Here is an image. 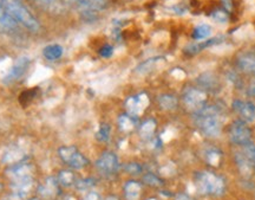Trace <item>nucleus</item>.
I'll return each instance as SVG.
<instances>
[{"label":"nucleus","mask_w":255,"mask_h":200,"mask_svg":"<svg viewBox=\"0 0 255 200\" xmlns=\"http://www.w3.org/2000/svg\"><path fill=\"white\" fill-rule=\"evenodd\" d=\"M196 189L203 195L221 196L225 192V183L221 178L215 174L203 172L197 178Z\"/></svg>","instance_id":"3"},{"label":"nucleus","mask_w":255,"mask_h":200,"mask_svg":"<svg viewBox=\"0 0 255 200\" xmlns=\"http://www.w3.org/2000/svg\"><path fill=\"white\" fill-rule=\"evenodd\" d=\"M119 125L123 132H130L135 126V123H133L132 117L130 115H122L119 119Z\"/></svg>","instance_id":"28"},{"label":"nucleus","mask_w":255,"mask_h":200,"mask_svg":"<svg viewBox=\"0 0 255 200\" xmlns=\"http://www.w3.org/2000/svg\"><path fill=\"white\" fill-rule=\"evenodd\" d=\"M158 103L164 110H173L177 107V98L173 95H161L158 97Z\"/></svg>","instance_id":"21"},{"label":"nucleus","mask_w":255,"mask_h":200,"mask_svg":"<svg viewBox=\"0 0 255 200\" xmlns=\"http://www.w3.org/2000/svg\"><path fill=\"white\" fill-rule=\"evenodd\" d=\"M68 165L72 168H75V170H82V168H84L88 165V159L79 153V152H77V153L73 155V158L70 160Z\"/></svg>","instance_id":"25"},{"label":"nucleus","mask_w":255,"mask_h":200,"mask_svg":"<svg viewBox=\"0 0 255 200\" xmlns=\"http://www.w3.org/2000/svg\"><path fill=\"white\" fill-rule=\"evenodd\" d=\"M105 200H119V199H117L116 197H108V198Z\"/></svg>","instance_id":"41"},{"label":"nucleus","mask_w":255,"mask_h":200,"mask_svg":"<svg viewBox=\"0 0 255 200\" xmlns=\"http://www.w3.org/2000/svg\"><path fill=\"white\" fill-rule=\"evenodd\" d=\"M30 64L31 61L28 57H20V58H18L4 77V83H13V82L20 79L26 74Z\"/></svg>","instance_id":"5"},{"label":"nucleus","mask_w":255,"mask_h":200,"mask_svg":"<svg viewBox=\"0 0 255 200\" xmlns=\"http://www.w3.org/2000/svg\"><path fill=\"white\" fill-rule=\"evenodd\" d=\"M77 148L73 146H66V147H60L58 151V154L64 163L69 164L70 160L73 158V155L77 153Z\"/></svg>","instance_id":"24"},{"label":"nucleus","mask_w":255,"mask_h":200,"mask_svg":"<svg viewBox=\"0 0 255 200\" xmlns=\"http://www.w3.org/2000/svg\"><path fill=\"white\" fill-rule=\"evenodd\" d=\"M6 173L12 182H15V180L32 177V167L30 165H17V166L9 167Z\"/></svg>","instance_id":"12"},{"label":"nucleus","mask_w":255,"mask_h":200,"mask_svg":"<svg viewBox=\"0 0 255 200\" xmlns=\"http://www.w3.org/2000/svg\"><path fill=\"white\" fill-rule=\"evenodd\" d=\"M210 33H212V27L207 24H201L194 28L193 38L197 40H202L206 39L207 37H209Z\"/></svg>","instance_id":"22"},{"label":"nucleus","mask_w":255,"mask_h":200,"mask_svg":"<svg viewBox=\"0 0 255 200\" xmlns=\"http://www.w3.org/2000/svg\"><path fill=\"white\" fill-rule=\"evenodd\" d=\"M4 200H24V197L17 195V193H12L11 196H7Z\"/></svg>","instance_id":"38"},{"label":"nucleus","mask_w":255,"mask_h":200,"mask_svg":"<svg viewBox=\"0 0 255 200\" xmlns=\"http://www.w3.org/2000/svg\"><path fill=\"white\" fill-rule=\"evenodd\" d=\"M162 61H163V58H162V57H154V58L148 59V61L143 62L138 66H137L136 72L138 75H146V74H149V72L154 71V70L157 68V65Z\"/></svg>","instance_id":"17"},{"label":"nucleus","mask_w":255,"mask_h":200,"mask_svg":"<svg viewBox=\"0 0 255 200\" xmlns=\"http://www.w3.org/2000/svg\"><path fill=\"white\" fill-rule=\"evenodd\" d=\"M229 138L235 145H250L252 140V132L250 127L247 126V122H245L244 120H238V121L233 123L231 129H229Z\"/></svg>","instance_id":"4"},{"label":"nucleus","mask_w":255,"mask_h":200,"mask_svg":"<svg viewBox=\"0 0 255 200\" xmlns=\"http://www.w3.org/2000/svg\"><path fill=\"white\" fill-rule=\"evenodd\" d=\"M212 18L214 19L215 21H218V23H226L228 19V15L223 11H216L212 14Z\"/></svg>","instance_id":"35"},{"label":"nucleus","mask_w":255,"mask_h":200,"mask_svg":"<svg viewBox=\"0 0 255 200\" xmlns=\"http://www.w3.org/2000/svg\"><path fill=\"white\" fill-rule=\"evenodd\" d=\"M223 39H225V37L223 36H218V37L212 38V39H209V40H206V42L191 44V45H188L186 47V50H184V51H186V53H188V55H196V53H199L200 51H202V50L207 49V47H210L213 45H218V44L223 42Z\"/></svg>","instance_id":"14"},{"label":"nucleus","mask_w":255,"mask_h":200,"mask_svg":"<svg viewBox=\"0 0 255 200\" xmlns=\"http://www.w3.org/2000/svg\"><path fill=\"white\" fill-rule=\"evenodd\" d=\"M83 200H101V197H100V195H98V193L90 192L89 195H87V197H85V198Z\"/></svg>","instance_id":"37"},{"label":"nucleus","mask_w":255,"mask_h":200,"mask_svg":"<svg viewBox=\"0 0 255 200\" xmlns=\"http://www.w3.org/2000/svg\"><path fill=\"white\" fill-rule=\"evenodd\" d=\"M95 184L96 182L94 179H91V178H85V179H82L76 183V189H77L78 191H88V190H90L95 186Z\"/></svg>","instance_id":"30"},{"label":"nucleus","mask_w":255,"mask_h":200,"mask_svg":"<svg viewBox=\"0 0 255 200\" xmlns=\"http://www.w3.org/2000/svg\"><path fill=\"white\" fill-rule=\"evenodd\" d=\"M176 200H191V199L189 198V196L187 195H178L176 197Z\"/></svg>","instance_id":"40"},{"label":"nucleus","mask_w":255,"mask_h":200,"mask_svg":"<svg viewBox=\"0 0 255 200\" xmlns=\"http://www.w3.org/2000/svg\"><path fill=\"white\" fill-rule=\"evenodd\" d=\"M149 104V98L145 94H139L137 96L128 98L126 107L128 113L131 117H137L144 112V109L148 107Z\"/></svg>","instance_id":"8"},{"label":"nucleus","mask_w":255,"mask_h":200,"mask_svg":"<svg viewBox=\"0 0 255 200\" xmlns=\"http://www.w3.org/2000/svg\"><path fill=\"white\" fill-rule=\"evenodd\" d=\"M155 129H156V122L152 119H150L143 123L141 129H139V135L142 136V139L148 140L154 135Z\"/></svg>","instance_id":"23"},{"label":"nucleus","mask_w":255,"mask_h":200,"mask_svg":"<svg viewBox=\"0 0 255 200\" xmlns=\"http://www.w3.org/2000/svg\"><path fill=\"white\" fill-rule=\"evenodd\" d=\"M197 83L199 85H201L205 90H210V91H214L216 88L219 87V82L216 77L210 72H206V74H202L199 76L197 78Z\"/></svg>","instance_id":"16"},{"label":"nucleus","mask_w":255,"mask_h":200,"mask_svg":"<svg viewBox=\"0 0 255 200\" xmlns=\"http://www.w3.org/2000/svg\"><path fill=\"white\" fill-rule=\"evenodd\" d=\"M5 7L7 9L9 15L17 23L21 24L27 30L32 31V32H38L39 31L40 24L38 19L19 0H5Z\"/></svg>","instance_id":"2"},{"label":"nucleus","mask_w":255,"mask_h":200,"mask_svg":"<svg viewBox=\"0 0 255 200\" xmlns=\"http://www.w3.org/2000/svg\"><path fill=\"white\" fill-rule=\"evenodd\" d=\"M238 66L240 70L248 74L255 75V53L254 52H245L238 57Z\"/></svg>","instance_id":"13"},{"label":"nucleus","mask_w":255,"mask_h":200,"mask_svg":"<svg viewBox=\"0 0 255 200\" xmlns=\"http://www.w3.org/2000/svg\"><path fill=\"white\" fill-rule=\"evenodd\" d=\"M63 47L58 44H50V45L44 47L43 56L49 61H57L63 56Z\"/></svg>","instance_id":"18"},{"label":"nucleus","mask_w":255,"mask_h":200,"mask_svg":"<svg viewBox=\"0 0 255 200\" xmlns=\"http://www.w3.org/2000/svg\"><path fill=\"white\" fill-rule=\"evenodd\" d=\"M245 154L246 157L250 159V161L253 164V166H255V146L253 145H247L246 146V151H245Z\"/></svg>","instance_id":"34"},{"label":"nucleus","mask_w":255,"mask_h":200,"mask_svg":"<svg viewBox=\"0 0 255 200\" xmlns=\"http://www.w3.org/2000/svg\"><path fill=\"white\" fill-rule=\"evenodd\" d=\"M237 164L239 166L240 172L244 174L245 177H250L253 171V164L251 163L250 159L246 157L245 153H239L237 154Z\"/></svg>","instance_id":"19"},{"label":"nucleus","mask_w":255,"mask_h":200,"mask_svg":"<svg viewBox=\"0 0 255 200\" xmlns=\"http://www.w3.org/2000/svg\"><path fill=\"white\" fill-rule=\"evenodd\" d=\"M208 163L213 166H216L220 163V154L216 152H210L208 154Z\"/></svg>","instance_id":"36"},{"label":"nucleus","mask_w":255,"mask_h":200,"mask_svg":"<svg viewBox=\"0 0 255 200\" xmlns=\"http://www.w3.org/2000/svg\"><path fill=\"white\" fill-rule=\"evenodd\" d=\"M32 186H33V179H32V177L12 182V190H13V193H17V195L24 197V198L30 193Z\"/></svg>","instance_id":"15"},{"label":"nucleus","mask_w":255,"mask_h":200,"mask_svg":"<svg viewBox=\"0 0 255 200\" xmlns=\"http://www.w3.org/2000/svg\"><path fill=\"white\" fill-rule=\"evenodd\" d=\"M39 193L43 198L45 199H52L59 193L58 182L53 177H49L45 180L43 186H40Z\"/></svg>","instance_id":"11"},{"label":"nucleus","mask_w":255,"mask_h":200,"mask_svg":"<svg viewBox=\"0 0 255 200\" xmlns=\"http://www.w3.org/2000/svg\"><path fill=\"white\" fill-rule=\"evenodd\" d=\"M110 133H111L110 126L108 125V123H102V125L100 126V128H98L96 136H97V139L100 140V141L107 142L108 140L110 139Z\"/></svg>","instance_id":"29"},{"label":"nucleus","mask_w":255,"mask_h":200,"mask_svg":"<svg viewBox=\"0 0 255 200\" xmlns=\"http://www.w3.org/2000/svg\"><path fill=\"white\" fill-rule=\"evenodd\" d=\"M96 165H97V168L103 174H114L120 168L119 158L113 152H105V153L102 154Z\"/></svg>","instance_id":"7"},{"label":"nucleus","mask_w":255,"mask_h":200,"mask_svg":"<svg viewBox=\"0 0 255 200\" xmlns=\"http://www.w3.org/2000/svg\"><path fill=\"white\" fill-rule=\"evenodd\" d=\"M114 53V46L110 45V44H105L100 49V55L104 58H109V57L113 56Z\"/></svg>","instance_id":"32"},{"label":"nucleus","mask_w":255,"mask_h":200,"mask_svg":"<svg viewBox=\"0 0 255 200\" xmlns=\"http://www.w3.org/2000/svg\"><path fill=\"white\" fill-rule=\"evenodd\" d=\"M233 109L241 116L245 122H254L255 121V104L253 102H247V101L235 100L233 102Z\"/></svg>","instance_id":"9"},{"label":"nucleus","mask_w":255,"mask_h":200,"mask_svg":"<svg viewBox=\"0 0 255 200\" xmlns=\"http://www.w3.org/2000/svg\"><path fill=\"white\" fill-rule=\"evenodd\" d=\"M199 128L208 136H218L221 133V120L219 109L214 106H203L195 112Z\"/></svg>","instance_id":"1"},{"label":"nucleus","mask_w":255,"mask_h":200,"mask_svg":"<svg viewBox=\"0 0 255 200\" xmlns=\"http://www.w3.org/2000/svg\"><path fill=\"white\" fill-rule=\"evenodd\" d=\"M25 157L24 148L19 147V146H9L6 147L1 154V163L6 165H12L19 163L23 160Z\"/></svg>","instance_id":"10"},{"label":"nucleus","mask_w":255,"mask_h":200,"mask_svg":"<svg viewBox=\"0 0 255 200\" xmlns=\"http://www.w3.org/2000/svg\"><path fill=\"white\" fill-rule=\"evenodd\" d=\"M58 180L63 186L70 187L73 185V182H75V176H73V173L70 172V171H62L58 176Z\"/></svg>","instance_id":"27"},{"label":"nucleus","mask_w":255,"mask_h":200,"mask_svg":"<svg viewBox=\"0 0 255 200\" xmlns=\"http://www.w3.org/2000/svg\"><path fill=\"white\" fill-rule=\"evenodd\" d=\"M184 104L191 110H199L203 106H206L207 94L200 89H188L183 96Z\"/></svg>","instance_id":"6"},{"label":"nucleus","mask_w":255,"mask_h":200,"mask_svg":"<svg viewBox=\"0 0 255 200\" xmlns=\"http://www.w3.org/2000/svg\"><path fill=\"white\" fill-rule=\"evenodd\" d=\"M150 200H155V199H150Z\"/></svg>","instance_id":"45"},{"label":"nucleus","mask_w":255,"mask_h":200,"mask_svg":"<svg viewBox=\"0 0 255 200\" xmlns=\"http://www.w3.org/2000/svg\"><path fill=\"white\" fill-rule=\"evenodd\" d=\"M32 200H37V199H32Z\"/></svg>","instance_id":"44"},{"label":"nucleus","mask_w":255,"mask_h":200,"mask_svg":"<svg viewBox=\"0 0 255 200\" xmlns=\"http://www.w3.org/2000/svg\"><path fill=\"white\" fill-rule=\"evenodd\" d=\"M5 6V0H0V7Z\"/></svg>","instance_id":"42"},{"label":"nucleus","mask_w":255,"mask_h":200,"mask_svg":"<svg viewBox=\"0 0 255 200\" xmlns=\"http://www.w3.org/2000/svg\"><path fill=\"white\" fill-rule=\"evenodd\" d=\"M144 183L152 187H158L162 185V180L158 177L154 176V174H146V176H144Z\"/></svg>","instance_id":"31"},{"label":"nucleus","mask_w":255,"mask_h":200,"mask_svg":"<svg viewBox=\"0 0 255 200\" xmlns=\"http://www.w3.org/2000/svg\"><path fill=\"white\" fill-rule=\"evenodd\" d=\"M0 191H1V185H0Z\"/></svg>","instance_id":"43"},{"label":"nucleus","mask_w":255,"mask_h":200,"mask_svg":"<svg viewBox=\"0 0 255 200\" xmlns=\"http://www.w3.org/2000/svg\"><path fill=\"white\" fill-rule=\"evenodd\" d=\"M37 1L41 7L46 8L47 11L53 12V13H57V12H59L60 8H62L59 0H37Z\"/></svg>","instance_id":"26"},{"label":"nucleus","mask_w":255,"mask_h":200,"mask_svg":"<svg viewBox=\"0 0 255 200\" xmlns=\"http://www.w3.org/2000/svg\"><path fill=\"white\" fill-rule=\"evenodd\" d=\"M124 192L128 200H137L141 195V185L137 182H128L124 186Z\"/></svg>","instance_id":"20"},{"label":"nucleus","mask_w":255,"mask_h":200,"mask_svg":"<svg viewBox=\"0 0 255 200\" xmlns=\"http://www.w3.org/2000/svg\"><path fill=\"white\" fill-rule=\"evenodd\" d=\"M250 94L253 97H255V81L252 82V84H251V87H250Z\"/></svg>","instance_id":"39"},{"label":"nucleus","mask_w":255,"mask_h":200,"mask_svg":"<svg viewBox=\"0 0 255 200\" xmlns=\"http://www.w3.org/2000/svg\"><path fill=\"white\" fill-rule=\"evenodd\" d=\"M124 168H126L127 172L130 173V174H139V173L142 172L141 165H138V164H136V163L128 164Z\"/></svg>","instance_id":"33"}]
</instances>
